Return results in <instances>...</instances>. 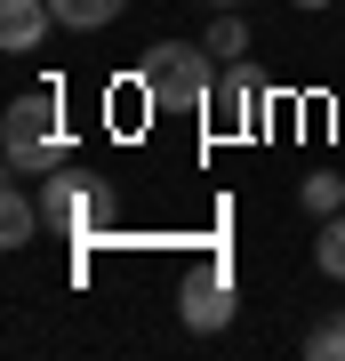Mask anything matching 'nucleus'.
<instances>
[{
    "label": "nucleus",
    "instance_id": "1",
    "mask_svg": "<svg viewBox=\"0 0 345 361\" xmlns=\"http://www.w3.org/2000/svg\"><path fill=\"white\" fill-rule=\"evenodd\" d=\"M145 97H153V113H209V97H217L209 40L201 49H193V40H161V49L145 56Z\"/></svg>",
    "mask_w": 345,
    "mask_h": 361
},
{
    "label": "nucleus",
    "instance_id": "2",
    "mask_svg": "<svg viewBox=\"0 0 345 361\" xmlns=\"http://www.w3.org/2000/svg\"><path fill=\"white\" fill-rule=\"evenodd\" d=\"M0 153L8 169H49L64 161V113H56V89H25L0 121Z\"/></svg>",
    "mask_w": 345,
    "mask_h": 361
},
{
    "label": "nucleus",
    "instance_id": "3",
    "mask_svg": "<svg viewBox=\"0 0 345 361\" xmlns=\"http://www.w3.org/2000/svg\"><path fill=\"white\" fill-rule=\"evenodd\" d=\"M177 313H185V329H225L233 322V273L225 265H201V273H193V281L177 289Z\"/></svg>",
    "mask_w": 345,
    "mask_h": 361
},
{
    "label": "nucleus",
    "instance_id": "4",
    "mask_svg": "<svg viewBox=\"0 0 345 361\" xmlns=\"http://www.w3.org/2000/svg\"><path fill=\"white\" fill-rule=\"evenodd\" d=\"M49 25H56L49 0H0V49H8V56L40 49V40H49Z\"/></svg>",
    "mask_w": 345,
    "mask_h": 361
},
{
    "label": "nucleus",
    "instance_id": "5",
    "mask_svg": "<svg viewBox=\"0 0 345 361\" xmlns=\"http://www.w3.org/2000/svg\"><path fill=\"white\" fill-rule=\"evenodd\" d=\"M209 113H217V129H225V137H233V129H249V113H257V73H249V56H241V65L217 80Z\"/></svg>",
    "mask_w": 345,
    "mask_h": 361
},
{
    "label": "nucleus",
    "instance_id": "6",
    "mask_svg": "<svg viewBox=\"0 0 345 361\" xmlns=\"http://www.w3.org/2000/svg\"><path fill=\"white\" fill-rule=\"evenodd\" d=\"M32 233H40V209H32L25 185H8V193H0V249H25Z\"/></svg>",
    "mask_w": 345,
    "mask_h": 361
},
{
    "label": "nucleus",
    "instance_id": "7",
    "mask_svg": "<svg viewBox=\"0 0 345 361\" xmlns=\"http://www.w3.org/2000/svg\"><path fill=\"white\" fill-rule=\"evenodd\" d=\"M49 8H56V25H64V32H97V25H113L128 0H49Z\"/></svg>",
    "mask_w": 345,
    "mask_h": 361
},
{
    "label": "nucleus",
    "instance_id": "8",
    "mask_svg": "<svg viewBox=\"0 0 345 361\" xmlns=\"http://www.w3.org/2000/svg\"><path fill=\"white\" fill-rule=\"evenodd\" d=\"M49 225H64V233H80V225H89V185L56 177V185H49Z\"/></svg>",
    "mask_w": 345,
    "mask_h": 361
},
{
    "label": "nucleus",
    "instance_id": "9",
    "mask_svg": "<svg viewBox=\"0 0 345 361\" xmlns=\"http://www.w3.org/2000/svg\"><path fill=\"white\" fill-rule=\"evenodd\" d=\"M209 56H225V65L249 56V16H241V8H225L217 25H209Z\"/></svg>",
    "mask_w": 345,
    "mask_h": 361
},
{
    "label": "nucleus",
    "instance_id": "10",
    "mask_svg": "<svg viewBox=\"0 0 345 361\" xmlns=\"http://www.w3.org/2000/svg\"><path fill=\"white\" fill-rule=\"evenodd\" d=\"M297 201H305V217H337V209H345V177H329V169H313V177L297 185Z\"/></svg>",
    "mask_w": 345,
    "mask_h": 361
},
{
    "label": "nucleus",
    "instance_id": "11",
    "mask_svg": "<svg viewBox=\"0 0 345 361\" xmlns=\"http://www.w3.org/2000/svg\"><path fill=\"white\" fill-rule=\"evenodd\" d=\"M313 265L329 273V281H345V209H337V217H321V241H313Z\"/></svg>",
    "mask_w": 345,
    "mask_h": 361
},
{
    "label": "nucleus",
    "instance_id": "12",
    "mask_svg": "<svg viewBox=\"0 0 345 361\" xmlns=\"http://www.w3.org/2000/svg\"><path fill=\"white\" fill-rule=\"evenodd\" d=\"M305 361H345V305L329 313V322H313V337H305Z\"/></svg>",
    "mask_w": 345,
    "mask_h": 361
},
{
    "label": "nucleus",
    "instance_id": "13",
    "mask_svg": "<svg viewBox=\"0 0 345 361\" xmlns=\"http://www.w3.org/2000/svg\"><path fill=\"white\" fill-rule=\"evenodd\" d=\"M297 8H329V0H297Z\"/></svg>",
    "mask_w": 345,
    "mask_h": 361
},
{
    "label": "nucleus",
    "instance_id": "14",
    "mask_svg": "<svg viewBox=\"0 0 345 361\" xmlns=\"http://www.w3.org/2000/svg\"><path fill=\"white\" fill-rule=\"evenodd\" d=\"M217 8H241V0H217Z\"/></svg>",
    "mask_w": 345,
    "mask_h": 361
}]
</instances>
